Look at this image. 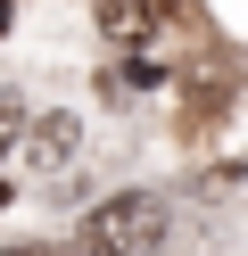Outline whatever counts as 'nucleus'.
I'll list each match as a JSON object with an SVG mask.
<instances>
[{"label":"nucleus","instance_id":"nucleus-1","mask_svg":"<svg viewBox=\"0 0 248 256\" xmlns=\"http://www.w3.org/2000/svg\"><path fill=\"white\" fill-rule=\"evenodd\" d=\"M165 232H174V215L157 190H116L83 215V256H157Z\"/></svg>","mask_w":248,"mask_h":256},{"label":"nucleus","instance_id":"nucleus-2","mask_svg":"<svg viewBox=\"0 0 248 256\" xmlns=\"http://www.w3.org/2000/svg\"><path fill=\"white\" fill-rule=\"evenodd\" d=\"M91 25L116 42V50H132V42L157 34V0H91Z\"/></svg>","mask_w":248,"mask_h":256},{"label":"nucleus","instance_id":"nucleus-3","mask_svg":"<svg viewBox=\"0 0 248 256\" xmlns=\"http://www.w3.org/2000/svg\"><path fill=\"white\" fill-rule=\"evenodd\" d=\"M75 116H42V124H33V132H25V166L33 174H66V157H75Z\"/></svg>","mask_w":248,"mask_h":256},{"label":"nucleus","instance_id":"nucleus-4","mask_svg":"<svg viewBox=\"0 0 248 256\" xmlns=\"http://www.w3.org/2000/svg\"><path fill=\"white\" fill-rule=\"evenodd\" d=\"M223 100H231V83H223V74H190V91H182V132L215 124V116H223Z\"/></svg>","mask_w":248,"mask_h":256},{"label":"nucleus","instance_id":"nucleus-5","mask_svg":"<svg viewBox=\"0 0 248 256\" xmlns=\"http://www.w3.org/2000/svg\"><path fill=\"white\" fill-rule=\"evenodd\" d=\"M33 132V116H25V100H17V91H0V157L17 149V140Z\"/></svg>","mask_w":248,"mask_h":256},{"label":"nucleus","instance_id":"nucleus-6","mask_svg":"<svg viewBox=\"0 0 248 256\" xmlns=\"http://www.w3.org/2000/svg\"><path fill=\"white\" fill-rule=\"evenodd\" d=\"M149 83H157V66H108V83H99V91H108V100H141Z\"/></svg>","mask_w":248,"mask_h":256},{"label":"nucleus","instance_id":"nucleus-7","mask_svg":"<svg viewBox=\"0 0 248 256\" xmlns=\"http://www.w3.org/2000/svg\"><path fill=\"white\" fill-rule=\"evenodd\" d=\"M0 256H66V248H50V240H17V248H0Z\"/></svg>","mask_w":248,"mask_h":256},{"label":"nucleus","instance_id":"nucleus-8","mask_svg":"<svg viewBox=\"0 0 248 256\" xmlns=\"http://www.w3.org/2000/svg\"><path fill=\"white\" fill-rule=\"evenodd\" d=\"M9 17H17V0H0V34H9Z\"/></svg>","mask_w":248,"mask_h":256},{"label":"nucleus","instance_id":"nucleus-9","mask_svg":"<svg viewBox=\"0 0 248 256\" xmlns=\"http://www.w3.org/2000/svg\"><path fill=\"white\" fill-rule=\"evenodd\" d=\"M0 198H9V190H0Z\"/></svg>","mask_w":248,"mask_h":256}]
</instances>
